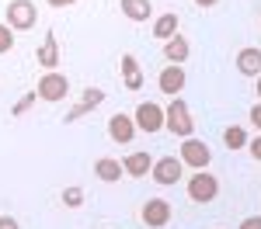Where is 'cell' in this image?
<instances>
[{
  "instance_id": "1",
  "label": "cell",
  "mask_w": 261,
  "mask_h": 229,
  "mask_svg": "<svg viewBox=\"0 0 261 229\" xmlns=\"http://www.w3.org/2000/svg\"><path fill=\"white\" fill-rule=\"evenodd\" d=\"M164 115H167V122H164V128L171 132V136H181V139H188L192 132H195V118H192V111H188V104L178 97H171V104L164 108Z\"/></svg>"
},
{
  "instance_id": "2",
  "label": "cell",
  "mask_w": 261,
  "mask_h": 229,
  "mask_svg": "<svg viewBox=\"0 0 261 229\" xmlns=\"http://www.w3.org/2000/svg\"><path fill=\"white\" fill-rule=\"evenodd\" d=\"M35 21H39V7H35L32 0H11V4H7V24H11L14 31L35 28Z\"/></svg>"
},
{
  "instance_id": "3",
  "label": "cell",
  "mask_w": 261,
  "mask_h": 229,
  "mask_svg": "<svg viewBox=\"0 0 261 229\" xmlns=\"http://www.w3.org/2000/svg\"><path fill=\"white\" fill-rule=\"evenodd\" d=\"M136 128L140 132H146V136H153V132H161L164 128V122H167V115H164V108L161 104H153V101H143V104H136Z\"/></svg>"
},
{
  "instance_id": "4",
  "label": "cell",
  "mask_w": 261,
  "mask_h": 229,
  "mask_svg": "<svg viewBox=\"0 0 261 229\" xmlns=\"http://www.w3.org/2000/svg\"><path fill=\"white\" fill-rule=\"evenodd\" d=\"M216 194H220V181H216L209 170H199V174L188 181V198L199 202V205H209Z\"/></svg>"
},
{
  "instance_id": "5",
  "label": "cell",
  "mask_w": 261,
  "mask_h": 229,
  "mask_svg": "<svg viewBox=\"0 0 261 229\" xmlns=\"http://www.w3.org/2000/svg\"><path fill=\"white\" fill-rule=\"evenodd\" d=\"M181 163L192 167V170H205L209 167V160H213V153H209V146L202 143V139H195V136H188L185 143H181Z\"/></svg>"
},
{
  "instance_id": "6",
  "label": "cell",
  "mask_w": 261,
  "mask_h": 229,
  "mask_svg": "<svg viewBox=\"0 0 261 229\" xmlns=\"http://www.w3.org/2000/svg\"><path fill=\"white\" fill-rule=\"evenodd\" d=\"M35 94H39L42 101H49V104H56L63 101L66 94H70V80L63 77V73H45V77H39V87H35Z\"/></svg>"
},
{
  "instance_id": "7",
  "label": "cell",
  "mask_w": 261,
  "mask_h": 229,
  "mask_svg": "<svg viewBox=\"0 0 261 229\" xmlns=\"http://www.w3.org/2000/svg\"><path fill=\"white\" fill-rule=\"evenodd\" d=\"M181 167H185L181 156H161V160H153V170L150 174H153V181L161 187H171V184L181 181Z\"/></svg>"
},
{
  "instance_id": "8",
  "label": "cell",
  "mask_w": 261,
  "mask_h": 229,
  "mask_svg": "<svg viewBox=\"0 0 261 229\" xmlns=\"http://www.w3.org/2000/svg\"><path fill=\"white\" fill-rule=\"evenodd\" d=\"M101 101H105V90H101V87H87V90H84V97L73 104V108H70V115H66V125L81 122L84 115H91V111H94Z\"/></svg>"
},
{
  "instance_id": "9",
  "label": "cell",
  "mask_w": 261,
  "mask_h": 229,
  "mask_svg": "<svg viewBox=\"0 0 261 229\" xmlns=\"http://www.w3.org/2000/svg\"><path fill=\"white\" fill-rule=\"evenodd\" d=\"M143 222L146 226H153V229H164L167 222H171V205L164 202V198H150L146 205H143Z\"/></svg>"
},
{
  "instance_id": "10",
  "label": "cell",
  "mask_w": 261,
  "mask_h": 229,
  "mask_svg": "<svg viewBox=\"0 0 261 229\" xmlns=\"http://www.w3.org/2000/svg\"><path fill=\"white\" fill-rule=\"evenodd\" d=\"M108 136H112V143H133L136 139V118L133 115H112L108 118Z\"/></svg>"
},
{
  "instance_id": "11",
  "label": "cell",
  "mask_w": 261,
  "mask_h": 229,
  "mask_svg": "<svg viewBox=\"0 0 261 229\" xmlns=\"http://www.w3.org/2000/svg\"><path fill=\"white\" fill-rule=\"evenodd\" d=\"M35 59H39V66H45L49 73L60 66V39H56V31H45V39H42Z\"/></svg>"
},
{
  "instance_id": "12",
  "label": "cell",
  "mask_w": 261,
  "mask_h": 229,
  "mask_svg": "<svg viewBox=\"0 0 261 229\" xmlns=\"http://www.w3.org/2000/svg\"><path fill=\"white\" fill-rule=\"evenodd\" d=\"M157 87H161L164 94H171V97H178L181 87H185V70L174 66V62H167L161 70V77H157Z\"/></svg>"
},
{
  "instance_id": "13",
  "label": "cell",
  "mask_w": 261,
  "mask_h": 229,
  "mask_svg": "<svg viewBox=\"0 0 261 229\" xmlns=\"http://www.w3.org/2000/svg\"><path fill=\"white\" fill-rule=\"evenodd\" d=\"M237 73L241 77H261V49L258 45H244L237 52Z\"/></svg>"
},
{
  "instance_id": "14",
  "label": "cell",
  "mask_w": 261,
  "mask_h": 229,
  "mask_svg": "<svg viewBox=\"0 0 261 229\" xmlns=\"http://www.w3.org/2000/svg\"><path fill=\"white\" fill-rule=\"evenodd\" d=\"M122 87L125 90H140L143 87V70H140V59L136 56H122Z\"/></svg>"
},
{
  "instance_id": "15",
  "label": "cell",
  "mask_w": 261,
  "mask_h": 229,
  "mask_svg": "<svg viewBox=\"0 0 261 229\" xmlns=\"http://www.w3.org/2000/svg\"><path fill=\"white\" fill-rule=\"evenodd\" d=\"M122 170H125V167H122L119 160H112V156H101V160H94V177H98V181H105V184H115V181H122Z\"/></svg>"
},
{
  "instance_id": "16",
  "label": "cell",
  "mask_w": 261,
  "mask_h": 229,
  "mask_svg": "<svg viewBox=\"0 0 261 229\" xmlns=\"http://www.w3.org/2000/svg\"><path fill=\"white\" fill-rule=\"evenodd\" d=\"M188 52H192V45H188L185 35H174V39L164 42V59H171L174 66H181V62L188 59Z\"/></svg>"
},
{
  "instance_id": "17",
  "label": "cell",
  "mask_w": 261,
  "mask_h": 229,
  "mask_svg": "<svg viewBox=\"0 0 261 229\" xmlns=\"http://www.w3.org/2000/svg\"><path fill=\"white\" fill-rule=\"evenodd\" d=\"M122 167H125L129 177H146V174L153 170V160H150V153H129V156L122 160Z\"/></svg>"
},
{
  "instance_id": "18",
  "label": "cell",
  "mask_w": 261,
  "mask_h": 229,
  "mask_svg": "<svg viewBox=\"0 0 261 229\" xmlns=\"http://www.w3.org/2000/svg\"><path fill=\"white\" fill-rule=\"evenodd\" d=\"M119 4H122V14L129 21H146L153 14V4L150 0H119Z\"/></svg>"
},
{
  "instance_id": "19",
  "label": "cell",
  "mask_w": 261,
  "mask_h": 229,
  "mask_svg": "<svg viewBox=\"0 0 261 229\" xmlns=\"http://www.w3.org/2000/svg\"><path fill=\"white\" fill-rule=\"evenodd\" d=\"M174 35H178V14H161V18L153 21V39L167 42V39H174Z\"/></svg>"
},
{
  "instance_id": "20",
  "label": "cell",
  "mask_w": 261,
  "mask_h": 229,
  "mask_svg": "<svg viewBox=\"0 0 261 229\" xmlns=\"http://www.w3.org/2000/svg\"><path fill=\"white\" fill-rule=\"evenodd\" d=\"M223 143H226V149H247V132H244L241 125H230L226 132H223Z\"/></svg>"
},
{
  "instance_id": "21",
  "label": "cell",
  "mask_w": 261,
  "mask_h": 229,
  "mask_svg": "<svg viewBox=\"0 0 261 229\" xmlns=\"http://www.w3.org/2000/svg\"><path fill=\"white\" fill-rule=\"evenodd\" d=\"M14 49V28L11 24H0V56Z\"/></svg>"
},
{
  "instance_id": "22",
  "label": "cell",
  "mask_w": 261,
  "mask_h": 229,
  "mask_svg": "<svg viewBox=\"0 0 261 229\" xmlns=\"http://www.w3.org/2000/svg\"><path fill=\"white\" fill-rule=\"evenodd\" d=\"M63 202H66L70 208H81L84 205V191L81 187H66V191H63Z\"/></svg>"
},
{
  "instance_id": "23",
  "label": "cell",
  "mask_w": 261,
  "mask_h": 229,
  "mask_svg": "<svg viewBox=\"0 0 261 229\" xmlns=\"http://www.w3.org/2000/svg\"><path fill=\"white\" fill-rule=\"evenodd\" d=\"M35 101H39V94H35V90H32V94H24V97H21V101L11 108V115H24V111H28V108H32Z\"/></svg>"
},
{
  "instance_id": "24",
  "label": "cell",
  "mask_w": 261,
  "mask_h": 229,
  "mask_svg": "<svg viewBox=\"0 0 261 229\" xmlns=\"http://www.w3.org/2000/svg\"><path fill=\"white\" fill-rule=\"evenodd\" d=\"M247 149H251V156H254V160L261 163V132L254 136V139H251V143H247Z\"/></svg>"
},
{
  "instance_id": "25",
  "label": "cell",
  "mask_w": 261,
  "mask_h": 229,
  "mask_svg": "<svg viewBox=\"0 0 261 229\" xmlns=\"http://www.w3.org/2000/svg\"><path fill=\"white\" fill-rule=\"evenodd\" d=\"M247 115H251V125H254V128H258V132H261V101L254 104V108H251Z\"/></svg>"
},
{
  "instance_id": "26",
  "label": "cell",
  "mask_w": 261,
  "mask_h": 229,
  "mask_svg": "<svg viewBox=\"0 0 261 229\" xmlns=\"http://www.w3.org/2000/svg\"><path fill=\"white\" fill-rule=\"evenodd\" d=\"M237 229H261V215H251V219H244Z\"/></svg>"
},
{
  "instance_id": "27",
  "label": "cell",
  "mask_w": 261,
  "mask_h": 229,
  "mask_svg": "<svg viewBox=\"0 0 261 229\" xmlns=\"http://www.w3.org/2000/svg\"><path fill=\"white\" fill-rule=\"evenodd\" d=\"M0 229H21L14 215H0Z\"/></svg>"
},
{
  "instance_id": "28",
  "label": "cell",
  "mask_w": 261,
  "mask_h": 229,
  "mask_svg": "<svg viewBox=\"0 0 261 229\" xmlns=\"http://www.w3.org/2000/svg\"><path fill=\"white\" fill-rule=\"evenodd\" d=\"M45 4H49V7H73L77 0H45Z\"/></svg>"
},
{
  "instance_id": "29",
  "label": "cell",
  "mask_w": 261,
  "mask_h": 229,
  "mask_svg": "<svg viewBox=\"0 0 261 229\" xmlns=\"http://www.w3.org/2000/svg\"><path fill=\"white\" fill-rule=\"evenodd\" d=\"M199 7H213V4H220V0H195Z\"/></svg>"
},
{
  "instance_id": "30",
  "label": "cell",
  "mask_w": 261,
  "mask_h": 229,
  "mask_svg": "<svg viewBox=\"0 0 261 229\" xmlns=\"http://www.w3.org/2000/svg\"><path fill=\"white\" fill-rule=\"evenodd\" d=\"M254 90H258V101H261V77H258V87H254Z\"/></svg>"
}]
</instances>
